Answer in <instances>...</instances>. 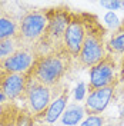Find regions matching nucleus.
<instances>
[{"label": "nucleus", "mask_w": 124, "mask_h": 126, "mask_svg": "<svg viewBox=\"0 0 124 126\" xmlns=\"http://www.w3.org/2000/svg\"><path fill=\"white\" fill-rule=\"evenodd\" d=\"M114 90L116 86L111 85L107 87H101V89H94L90 90L86 99L84 109L86 113L90 115H101L104 110L107 109V106L110 105L113 96H114Z\"/></svg>", "instance_id": "1a4fd4ad"}, {"label": "nucleus", "mask_w": 124, "mask_h": 126, "mask_svg": "<svg viewBox=\"0 0 124 126\" xmlns=\"http://www.w3.org/2000/svg\"><path fill=\"white\" fill-rule=\"evenodd\" d=\"M120 118H124V106H123V109H121V112H120Z\"/></svg>", "instance_id": "4be33fe9"}, {"label": "nucleus", "mask_w": 124, "mask_h": 126, "mask_svg": "<svg viewBox=\"0 0 124 126\" xmlns=\"http://www.w3.org/2000/svg\"><path fill=\"white\" fill-rule=\"evenodd\" d=\"M104 126H113V125H104Z\"/></svg>", "instance_id": "5701e85b"}, {"label": "nucleus", "mask_w": 124, "mask_h": 126, "mask_svg": "<svg viewBox=\"0 0 124 126\" xmlns=\"http://www.w3.org/2000/svg\"><path fill=\"white\" fill-rule=\"evenodd\" d=\"M107 47L111 53H116V55L124 53V23H121V26L111 34L109 43H107Z\"/></svg>", "instance_id": "4468645a"}, {"label": "nucleus", "mask_w": 124, "mask_h": 126, "mask_svg": "<svg viewBox=\"0 0 124 126\" xmlns=\"http://www.w3.org/2000/svg\"><path fill=\"white\" fill-rule=\"evenodd\" d=\"M34 62H36V57H34V53L30 49H17L6 60L0 62V64L6 73L26 75L31 69Z\"/></svg>", "instance_id": "6e6552de"}, {"label": "nucleus", "mask_w": 124, "mask_h": 126, "mask_svg": "<svg viewBox=\"0 0 124 126\" xmlns=\"http://www.w3.org/2000/svg\"><path fill=\"white\" fill-rule=\"evenodd\" d=\"M26 87H27L26 75L6 73L0 83V90L6 94L7 99H12V100H14L17 97H20L23 93H26Z\"/></svg>", "instance_id": "9d476101"}, {"label": "nucleus", "mask_w": 124, "mask_h": 126, "mask_svg": "<svg viewBox=\"0 0 124 126\" xmlns=\"http://www.w3.org/2000/svg\"><path fill=\"white\" fill-rule=\"evenodd\" d=\"M87 34L86 22L78 16H70L69 26L63 37V49L70 57H78Z\"/></svg>", "instance_id": "20e7f679"}, {"label": "nucleus", "mask_w": 124, "mask_h": 126, "mask_svg": "<svg viewBox=\"0 0 124 126\" xmlns=\"http://www.w3.org/2000/svg\"><path fill=\"white\" fill-rule=\"evenodd\" d=\"M86 115L84 106H81L80 103H73L67 106V109L64 110L62 119L63 126H76L77 123H80Z\"/></svg>", "instance_id": "f8f14e48"}, {"label": "nucleus", "mask_w": 124, "mask_h": 126, "mask_svg": "<svg viewBox=\"0 0 124 126\" xmlns=\"http://www.w3.org/2000/svg\"><path fill=\"white\" fill-rule=\"evenodd\" d=\"M47 24H49L47 13L40 10L27 12L19 23V32L16 36L17 43H24V45L36 43L44 36Z\"/></svg>", "instance_id": "f03ea898"}, {"label": "nucleus", "mask_w": 124, "mask_h": 126, "mask_svg": "<svg viewBox=\"0 0 124 126\" xmlns=\"http://www.w3.org/2000/svg\"><path fill=\"white\" fill-rule=\"evenodd\" d=\"M6 99H7V97H6V94L0 90V103H4V102H6Z\"/></svg>", "instance_id": "412c9836"}, {"label": "nucleus", "mask_w": 124, "mask_h": 126, "mask_svg": "<svg viewBox=\"0 0 124 126\" xmlns=\"http://www.w3.org/2000/svg\"><path fill=\"white\" fill-rule=\"evenodd\" d=\"M51 92L53 87H49L46 85H41L36 80L27 79V87H26V99L29 109L33 115L44 113L51 103Z\"/></svg>", "instance_id": "39448f33"}, {"label": "nucleus", "mask_w": 124, "mask_h": 126, "mask_svg": "<svg viewBox=\"0 0 124 126\" xmlns=\"http://www.w3.org/2000/svg\"><path fill=\"white\" fill-rule=\"evenodd\" d=\"M19 26L10 16L0 13V40L16 39Z\"/></svg>", "instance_id": "ddd939ff"}, {"label": "nucleus", "mask_w": 124, "mask_h": 126, "mask_svg": "<svg viewBox=\"0 0 124 126\" xmlns=\"http://www.w3.org/2000/svg\"><path fill=\"white\" fill-rule=\"evenodd\" d=\"M106 57V47L103 42V34L97 29L87 27L84 43L78 55V63L84 67H93Z\"/></svg>", "instance_id": "7ed1b4c3"}, {"label": "nucleus", "mask_w": 124, "mask_h": 126, "mask_svg": "<svg viewBox=\"0 0 124 126\" xmlns=\"http://www.w3.org/2000/svg\"><path fill=\"white\" fill-rule=\"evenodd\" d=\"M70 22V15L67 12H56L53 17H49V24L46 27L43 39L49 46L63 45V37ZM56 50V47H54Z\"/></svg>", "instance_id": "0eeeda50"}, {"label": "nucleus", "mask_w": 124, "mask_h": 126, "mask_svg": "<svg viewBox=\"0 0 124 126\" xmlns=\"http://www.w3.org/2000/svg\"><path fill=\"white\" fill-rule=\"evenodd\" d=\"M104 23H106L107 27L113 29V30H117L121 26V22H120V19L117 17V15L114 12H107L104 15Z\"/></svg>", "instance_id": "dca6fc26"}, {"label": "nucleus", "mask_w": 124, "mask_h": 126, "mask_svg": "<svg viewBox=\"0 0 124 126\" xmlns=\"http://www.w3.org/2000/svg\"><path fill=\"white\" fill-rule=\"evenodd\" d=\"M114 78H116V63L111 56H106L100 63H97L90 69L88 90L111 86L114 85Z\"/></svg>", "instance_id": "423d86ee"}, {"label": "nucleus", "mask_w": 124, "mask_h": 126, "mask_svg": "<svg viewBox=\"0 0 124 126\" xmlns=\"http://www.w3.org/2000/svg\"><path fill=\"white\" fill-rule=\"evenodd\" d=\"M84 94H86V85L83 82H80L76 87V90H74V99H76V102H81L83 99H84Z\"/></svg>", "instance_id": "6ab92c4d"}, {"label": "nucleus", "mask_w": 124, "mask_h": 126, "mask_svg": "<svg viewBox=\"0 0 124 126\" xmlns=\"http://www.w3.org/2000/svg\"><path fill=\"white\" fill-rule=\"evenodd\" d=\"M67 102H69V92L63 90L59 96H56L51 100V103L49 105L47 110L44 112V122L51 125L56 123L59 119L63 116L64 110L67 109Z\"/></svg>", "instance_id": "9b49d317"}, {"label": "nucleus", "mask_w": 124, "mask_h": 126, "mask_svg": "<svg viewBox=\"0 0 124 126\" xmlns=\"http://www.w3.org/2000/svg\"><path fill=\"white\" fill-rule=\"evenodd\" d=\"M31 125V120L29 116H22V119L17 122V126H30Z\"/></svg>", "instance_id": "aec40b11"}, {"label": "nucleus", "mask_w": 124, "mask_h": 126, "mask_svg": "<svg viewBox=\"0 0 124 126\" xmlns=\"http://www.w3.org/2000/svg\"><path fill=\"white\" fill-rule=\"evenodd\" d=\"M70 66V56L62 50L40 55L31 67V79L49 87H54L63 79Z\"/></svg>", "instance_id": "f257e3e1"}, {"label": "nucleus", "mask_w": 124, "mask_h": 126, "mask_svg": "<svg viewBox=\"0 0 124 126\" xmlns=\"http://www.w3.org/2000/svg\"><path fill=\"white\" fill-rule=\"evenodd\" d=\"M80 126H104V118L101 115H90L81 122Z\"/></svg>", "instance_id": "f3484780"}, {"label": "nucleus", "mask_w": 124, "mask_h": 126, "mask_svg": "<svg viewBox=\"0 0 124 126\" xmlns=\"http://www.w3.org/2000/svg\"><path fill=\"white\" fill-rule=\"evenodd\" d=\"M17 40L16 39H6L0 40V62L6 60L9 56H12L17 50Z\"/></svg>", "instance_id": "2eb2a0df"}, {"label": "nucleus", "mask_w": 124, "mask_h": 126, "mask_svg": "<svg viewBox=\"0 0 124 126\" xmlns=\"http://www.w3.org/2000/svg\"><path fill=\"white\" fill-rule=\"evenodd\" d=\"M100 4L103 7H106L109 12H114V10H118L120 7H124V1H118V0H111V1L103 0V1H100Z\"/></svg>", "instance_id": "a211bd4d"}]
</instances>
